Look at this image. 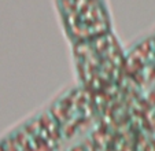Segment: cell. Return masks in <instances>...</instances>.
<instances>
[{
	"instance_id": "1",
	"label": "cell",
	"mask_w": 155,
	"mask_h": 151,
	"mask_svg": "<svg viewBox=\"0 0 155 151\" xmlns=\"http://www.w3.org/2000/svg\"><path fill=\"white\" fill-rule=\"evenodd\" d=\"M125 77L141 85L155 81V28L125 52Z\"/></svg>"
}]
</instances>
